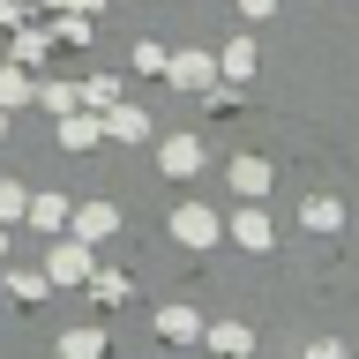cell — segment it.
<instances>
[{
	"label": "cell",
	"instance_id": "obj_4",
	"mask_svg": "<svg viewBox=\"0 0 359 359\" xmlns=\"http://www.w3.org/2000/svg\"><path fill=\"white\" fill-rule=\"evenodd\" d=\"M60 352H67V359H97V337H90V330H75V337L60 344Z\"/></svg>",
	"mask_w": 359,
	"mask_h": 359
},
{
	"label": "cell",
	"instance_id": "obj_3",
	"mask_svg": "<svg viewBox=\"0 0 359 359\" xmlns=\"http://www.w3.org/2000/svg\"><path fill=\"white\" fill-rule=\"evenodd\" d=\"M180 240H210V217L202 210H180Z\"/></svg>",
	"mask_w": 359,
	"mask_h": 359
},
{
	"label": "cell",
	"instance_id": "obj_1",
	"mask_svg": "<svg viewBox=\"0 0 359 359\" xmlns=\"http://www.w3.org/2000/svg\"><path fill=\"white\" fill-rule=\"evenodd\" d=\"M83 269H90L83 247H60V255H53V277H83Z\"/></svg>",
	"mask_w": 359,
	"mask_h": 359
},
{
	"label": "cell",
	"instance_id": "obj_2",
	"mask_svg": "<svg viewBox=\"0 0 359 359\" xmlns=\"http://www.w3.org/2000/svg\"><path fill=\"white\" fill-rule=\"evenodd\" d=\"M157 330H165V337H195V314H180V307H165V314H157Z\"/></svg>",
	"mask_w": 359,
	"mask_h": 359
}]
</instances>
